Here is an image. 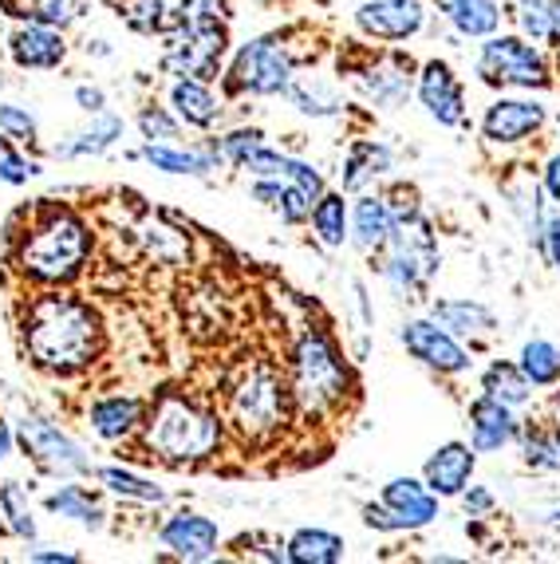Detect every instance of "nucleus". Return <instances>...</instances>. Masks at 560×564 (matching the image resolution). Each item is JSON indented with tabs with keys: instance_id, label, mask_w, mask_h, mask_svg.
Masks as SVG:
<instances>
[{
	"instance_id": "nucleus-33",
	"label": "nucleus",
	"mask_w": 560,
	"mask_h": 564,
	"mask_svg": "<svg viewBox=\"0 0 560 564\" xmlns=\"http://www.w3.org/2000/svg\"><path fill=\"white\" fill-rule=\"evenodd\" d=\"M99 481H104L111 494H119V498H139V501H166V494H162L154 481H142V478H134V474H127V470H119V466H107V470H99Z\"/></svg>"
},
{
	"instance_id": "nucleus-30",
	"label": "nucleus",
	"mask_w": 560,
	"mask_h": 564,
	"mask_svg": "<svg viewBox=\"0 0 560 564\" xmlns=\"http://www.w3.org/2000/svg\"><path fill=\"white\" fill-rule=\"evenodd\" d=\"M486 395H494V399H502V403H509V406H521V403H529V391H532V383L525 379V371L517 364H494L486 371Z\"/></svg>"
},
{
	"instance_id": "nucleus-22",
	"label": "nucleus",
	"mask_w": 560,
	"mask_h": 564,
	"mask_svg": "<svg viewBox=\"0 0 560 564\" xmlns=\"http://www.w3.org/2000/svg\"><path fill=\"white\" fill-rule=\"evenodd\" d=\"M139 414H142L139 399L111 395V399H99V403L91 406V426H95V434H104V438H122V434L134 431Z\"/></svg>"
},
{
	"instance_id": "nucleus-41",
	"label": "nucleus",
	"mask_w": 560,
	"mask_h": 564,
	"mask_svg": "<svg viewBox=\"0 0 560 564\" xmlns=\"http://www.w3.org/2000/svg\"><path fill=\"white\" fill-rule=\"evenodd\" d=\"M0 131L9 134V139H36V119H32L24 107H12V104H4L0 107Z\"/></svg>"
},
{
	"instance_id": "nucleus-36",
	"label": "nucleus",
	"mask_w": 560,
	"mask_h": 564,
	"mask_svg": "<svg viewBox=\"0 0 560 564\" xmlns=\"http://www.w3.org/2000/svg\"><path fill=\"white\" fill-rule=\"evenodd\" d=\"M525 458L532 470H560V431H529Z\"/></svg>"
},
{
	"instance_id": "nucleus-50",
	"label": "nucleus",
	"mask_w": 560,
	"mask_h": 564,
	"mask_svg": "<svg viewBox=\"0 0 560 564\" xmlns=\"http://www.w3.org/2000/svg\"><path fill=\"white\" fill-rule=\"evenodd\" d=\"M9 454H12V431H9V423L0 419V462L9 458Z\"/></svg>"
},
{
	"instance_id": "nucleus-13",
	"label": "nucleus",
	"mask_w": 560,
	"mask_h": 564,
	"mask_svg": "<svg viewBox=\"0 0 560 564\" xmlns=\"http://www.w3.org/2000/svg\"><path fill=\"white\" fill-rule=\"evenodd\" d=\"M545 127V107L529 99H497L482 119V134L489 142H521Z\"/></svg>"
},
{
	"instance_id": "nucleus-34",
	"label": "nucleus",
	"mask_w": 560,
	"mask_h": 564,
	"mask_svg": "<svg viewBox=\"0 0 560 564\" xmlns=\"http://www.w3.org/2000/svg\"><path fill=\"white\" fill-rule=\"evenodd\" d=\"M0 509H4V518H9V529L17 536H36V521H32V509H29V498H24V489L17 481H4L0 486Z\"/></svg>"
},
{
	"instance_id": "nucleus-20",
	"label": "nucleus",
	"mask_w": 560,
	"mask_h": 564,
	"mask_svg": "<svg viewBox=\"0 0 560 564\" xmlns=\"http://www.w3.org/2000/svg\"><path fill=\"white\" fill-rule=\"evenodd\" d=\"M395 214L384 198H359L355 202V241L359 249H384L391 241Z\"/></svg>"
},
{
	"instance_id": "nucleus-25",
	"label": "nucleus",
	"mask_w": 560,
	"mask_h": 564,
	"mask_svg": "<svg viewBox=\"0 0 560 564\" xmlns=\"http://www.w3.org/2000/svg\"><path fill=\"white\" fill-rule=\"evenodd\" d=\"M391 170V151L379 147V142H355L352 154H347L344 166V189H364L367 178Z\"/></svg>"
},
{
	"instance_id": "nucleus-35",
	"label": "nucleus",
	"mask_w": 560,
	"mask_h": 564,
	"mask_svg": "<svg viewBox=\"0 0 560 564\" xmlns=\"http://www.w3.org/2000/svg\"><path fill=\"white\" fill-rule=\"evenodd\" d=\"M182 29L217 32L225 29V0H182Z\"/></svg>"
},
{
	"instance_id": "nucleus-10",
	"label": "nucleus",
	"mask_w": 560,
	"mask_h": 564,
	"mask_svg": "<svg viewBox=\"0 0 560 564\" xmlns=\"http://www.w3.org/2000/svg\"><path fill=\"white\" fill-rule=\"evenodd\" d=\"M355 24L375 40H411L422 29L419 0H364Z\"/></svg>"
},
{
	"instance_id": "nucleus-40",
	"label": "nucleus",
	"mask_w": 560,
	"mask_h": 564,
	"mask_svg": "<svg viewBox=\"0 0 560 564\" xmlns=\"http://www.w3.org/2000/svg\"><path fill=\"white\" fill-rule=\"evenodd\" d=\"M245 170H252L257 178H284L289 174V166H292V159H284V154H277V151H269V147H257V151L249 154V159L241 162Z\"/></svg>"
},
{
	"instance_id": "nucleus-16",
	"label": "nucleus",
	"mask_w": 560,
	"mask_h": 564,
	"mask_svg": "<svg viewBox=\"0 0 560 564\" xmlns=\"http://www.w3.org/2000/svg\"><path fill=\"white\" fill-rule=\"evenodd\" d=\"M217 521L202 518V513H177L162 525V541L174 549L177 556H186V561H206L214 556L217 549Z\"/></svg>"
},
{
	"instance_id": "nucleus-44",
	"label": "nucleus",
	"mask_w": 560,
	"mask_h": 564,
	"mask_svg": "<svg viewBox=\"0 0 560 564\" xmlns=\"http://www.w3.org/2000/svg\"><path fill=\"white\" fill-rule=\"evenodd\" d=\"M139 127H142V134H147L150 142H154V139H159V142H174L177 139V122L170 119L166 111H150V107H147V111L139 115Z\"/></svg>"
},
{
	"instance_id": "nucleus-18",
	"label": "nucleus",
	"mask_w": 560,
	"mask_h": 564,
	"mask_svg": "<svg viewBox=\"0 0 560 564\" xmlns=\"http://www.w3.org/2000/svg\"><path fill=\"white\" fill-rule=\"evenodd\" d=\"M170 104H174L177 119H186L190 127H214L217 115H222V107H217V99L209 95V87L202 84V79H182V84H174Z\"/></svg>"
},
{
	"instance_id": "nucleus-15",
	"label": "nucleus",
	"mask_w": 560,
	"mask_h": 564,
	"mask_svg": "<svg viewBox=\"0 0 560 564\" xmlns=\"http://www.w3.org/2000/svg\"><path fill=\"white\" fill-rule=\"evenodd\" d=\"M427 486L430 494H439V498H457L462 489H466L470 474H474V446L466 443H446L439 451L430 454L427 462Z\"/></svg>"
},
{
	"instance_id": "nucleus-1",
	"label": "nucleus",
	"mask_w": 560,
	"mask_h": 564,
	"mask_svg": "<svg viewBox=\"0 0 560 564\" xmlns=\"http://www.w3.org/2000/svg\"><path fill=\"white\" fill-rule=\"evenodd\" d=\"M24 344L40 367L72 376L99 356L104 332H99V316L87 304L72 301V296H44L29 312Z\"/></svg>"
},
{
	"instance_id": "nucleus-31",
	"label": "nucleus",
	"mask_w": 560,
	"mask_h": 564,
	"mask_svg": "<svg viewBox=\"0 0 560 564\" xmlns=\"http://www.w3.org/2000/svg\"><path fill=\"white\" fill-rule=\"evenodd\" d=\"M364 91L379 107H399L411 95V76L399 72V67H379V72H367L364 76Z\"/></svg>"
},
{
	"instance_id": "nucleus-43",
	"label": "nucleus",
	"mask_w": 560,
	"mask_h": 564,
	"mask_svg": "<svg viewBox=\"0 0 560 564\" xmlns=\"http://www.w3.org/2000/svg\"><path fill=\"white\" fill-rule=\"evenodd\" d=\"M261 142H265L261 131H234V134H225V139H222V154H225V159H234L237 166H241V162L249 159V154L257 151Z\"/></svg>"
},
{
	"instance_id": "nucleus-24",
	"label": "nucleus",
	"mask_w": 560,
	"mask_h": 564,
	"mask_svg": "<svg viewBox=\"0 0 560 564\" xmlns=\"http://www.w3.org/2000/svg\"><path fill=\"white\" fill-rule=\"evenodd\" d=\"M344 556V541L327 529H300L289 541V561L297 564H336Z\"/></svg>"
},
{
	"instance_id": "nucleus-52",
	"label": "nucleus",
	"mask_w": 560,
	"mask_h": 564,
	"mask_svg": "<svg viewBox=\"0 0 560 564\" xmlns=\"http://www.w3.org/2000/svg\"><path fill=\"white\" fill-rule=\"evenodd\" d=\"M552 36H560V0L552 4Z\"/></svg>"
},
{
	"instance_id": "nucleus-38",
	"label": "nucleus",
	"mask_w": 560,
	"mask_h": 564,
	"mask_svg": "<svg viewBox=\"0 0 560 564\" xmlns=\"http://www.w3.org/2000/svg\"><path fill=\"white\" fill-rule=\"evenodd\" d=\"M162 12H166V0H127V4H122V20H127L134 32H159Z\"/></svg>"
},
{
	"instance_id": "nucleus-37",
	"label": "nucleus",
	"mask_w": 560,
	"mask_h": 564,
	"mask_svg": "<svg viewBox=\"0 0 560 564\" xmlns=\"http://www.w3.org/2000/svg\"><path fill=\"white\" fill-rule=\"evenodd\" d=\"M517 20H521L525 36H532V40H549L552 36V4H549V0H521Z\"/></svg>"
},
{
	"instance_id": "nucleus-42",
	"label": "nucleus",
	"mask_w": 560,
	"mask_h": 564,
	"mask_svg": "<svg viewBox=\"0 0 560 564\" xmlns=\"http://www.w3.org/2000/svg\"><path fill=\"white\" fill-rule=\"evenodd\" d=\"M79 17V0H36V20L40 24H52V29H64Z\"/></svg>"
},
{
	"instance_id": "nucleus-28",
	"label": "nucleus",
	"mask_w": 560,
	"mask_h": 564,
	"mask_svg": "<svg viewBox=\"0 0 560 564\" xmlns=\"http://www.w3.org/2000/svg\"><path fill=\"white\" fill-rule=\"evenodd\" d=\"M521 371L532 387L560 383V348L549 339H529L521 348Z\"/></svg>"
},
{
	"instance_id": "nucleus-17",
	"label": "nucleus",
	"mask_w": 560,
	"mask_h": 564,
	"mask_svg": "<svg viewBox=\"0 0 560 564\" xmlns=\"http://www.w3.org/2000/svg\"><path fill=\"white\" fill-rule=\"evenodd\" d=\"M12 59L20 67H60L64 64V40L52 24H29L12 36Z\"/></svg>"
},
{
	"instance_id": "nucleus-39",
	"label": "nucleus",
	"mask_w": 560,
	"mask_h": 564,
	"mask_svg": "<svg viewBox=\"0 0 560 564\" xmlns=\"http://www.w3.org/2000/svg\"><path fill=\"white\" fill-rule=\"evenodd\" d=\"M36 162H24L12 147L9 134H0V182H9V186H20V182H29L36 174Z\"/></svg>"
},
{
	"instance_id": "nucleus-6",
	"label": "nucleus",
	"mask_w": 560,
	"mask_h": 564,
	"mask_svg": "<svg viewBox=\"0 0 560 564\" xmlns=\"http://www.w3.org/2000/svg\"><path fill=\"white\" fill-rule=\"evenodd\" d=\"M477 76L486 84H514V87H545L549 84V67L545 56L532 44L517 36H494L482 47V59H477Z\"/></svg>"
},
{
	"instance_id": "nucleus-27",
	"label": "nucleus",
	"mask_w": 560,
	"mask_h": 564,
	"mask_svg": "<svg viewBox=\"0 0 560 564\" xmlns=\"http://www.w3.org/2000/svg\"><path fill=\"white\" fill-rule=\"evenodd\" d=\"M142 159L154 170H166V174H206L214 170V159L202 151H174L170 142H147L142 147Z\"/></svg>"
},
{
	"instance_id": "nucleus-47",
	"label": "nucleus",
	"mask_w": 560,
	"mask_h": 564,
	"mask_svg": "<svg viewBox=\"0 0 560 564\" xmlns=\"http://www.w3.org/2000/svg\"><path fill=\"white\" fill-rule=\"evenodd\" d=\"M75 104L84 107V111H104V104H107V95L99 91V87H75Z\"/></svg>"
},
{
	"instance_id": "nucleus-12",
	"label": "nucleus",
	"mask_w": 560,
	"mask_h": 564,
	"mask_svg": "<svg viewBox=\"0 0 560 564\" xmlns=\"http://www.w3.org/2000/svg\"><path fill=\"white\" fill-rule=\"evenodd\" d=\"M517 419L509 414V403L494 395H482L477 403H470V446L474 454H494L502 446L514 443Z\"/></svg>"
},
{
	"instance_id": "nucleus-5",
	"label": "nucleus",
	"mask_w": 560,
	"mask_h": 564,
	"mask_svg": "<svg viewBox=\"0 0 560 564\" xmlns=\"http://www.w3.org/2000/svg\"><path fill=\"white\" fill-rule=\"evenodd\" d=\"M284 414H289V387L280 383L269 364L249 367V376L234 391V423L252 438H265V434L280 431Z\"/></svg>"
},
{
	"instance_id": "nucleus-3",
	"label": "nucleus",
	"mask_w": 560,
	"mask_h": 564,
	"mask_svg": "<svg viewBox=\"0 0 560 564\" xmlns=\"http://www.w3.org/2000/svg\"><path fill=\"white\" fill-rule=\"evenodd\" d=\"M217 438H222V426H217L214 414L197 411L194 403L177 395H166L154 406V419H150L147 443L170 462H197L214 454Z\"/></svg>"
},
{
	"instance_id": "nucleus-54",
	"label": "nucleus",
	"mask_w": 560,
	"mask_h": 564,
	"mask_svg": "<svg viewBox=\"0 0 560 564\" xmlns=\"http://www.w3.org/2000/svg\"><path fill=\"white\" fill-rule=\"evenodd\" d=\"M0 84H4V79H0Z\"/></svg>"
},
{
	"instance_id": "nucleus-48",
	"label": "nucleus",
	"mask_w": 560,
	"mask_h": 564,
	"mask_svg": "<svg viewBox=\"0 0 560 564\" xmlns=\"http://www.w3.org/2000/svg\"><path fill=\"white\" fill-rule=\"evenodd\" d=\"M545 189H549V198L560 206V154H552L549 166H545Z\"/></svg>"
},
{
	"instance_id": "nucleus-21",
	"label": "nucleus",
	"mask_w": 560,
	"mask_h": 564,
	"mask_svg": "<svg viewBox=\"0 0 560 564\" xmlns=\"http://www.w3.org/2000/svg\"><path fill=\"white\" fill-rule=\"evenodd\" d=\"M442 17L454 24L462 36H489L497 29V4L494 0H434Z\"/></svg>"
},
{
	"instance_id": "nucleus-29",
	"label": "nucleus",
	"mask_w": 560,
	"mask_h": 564,
	"mask_svg": "<svg viewBox=\"0 0 560 564\" xmlns=\"http://www.w3.org/2000/svg\"><path fill=\"white\" fill-rule=\"evenodd\" d=\"M47 509H52V513H60V518L79 521V525H87V529L104 525V509L95 506L91 494H87V489H79V486H64L60 494H52V498H47Z\"/></svg>"
},
{
	"instance_id": "nucleus-46",
	"label": "nucleus",
	"mask_w": 560,
	"mask_h": 564,
	"mask_svg": "<svg viewBox=\"0 0 560 564\" xmlns=\"http://www.w3.org/2000/svg\"><path fill=\"white\" fill-rule=\"evenodd\" d=\"M284 178L297 182V186L304 189V194H309L312 202H316L320 194H324V178H320V174L309 166V162H297V159H292V166H289V174H284Z\"/></svg>"
},
{
	"instance_id": "nucleus-2",
	"label": "nucleus",
	"mask_w": 560,
	"mask_h": 564,
	"mask_svg": "<svg viewBox=\"0 0 560 564\" xmlns=\"http://www.w3.org/2000/svg\"><path fill=\"white\" fill-rule=\"evenodd\" d=\"M87 249H91V234L75 214H47L32 237L24 241V273H32L36 281L60 284L72 281L87 261Z\"/></svg>"
},
{
	"instance_id": "nucleus-4",
	"label": "nucleus",
	"mask_w": 560,
	"mask_h": 564,
	"mask_svg": "<svg viewBox=\"0 0 560 564\" xmlns=\"http://www.w3.org/2000/svg\"><path fill=\"white\" fill-rule=\"evenodd\" d=\"M347 391V367L340 359L336 344L324 332L300 336L292 351V399L304 411H327L336 406Z\"/></svg>"
},
{
	"instance_id": "nucleus-7",
	"label": "nucleus",
	"mask_w": 560,
	"mask_h": 564,
	"mask_svg": "<svg viewBox=\"0 0 560 564\" xmlns=\"http://www.w3.org/2000/svg\"><path fill=\"white\" fill-rule=\"evenodd\" d=\"M292 84V64L272 40H252L234 59V87L252 95H280Z\"/></svg>"
},
{
	"instance_id": "nucleus-8",
	"label": "nucleus",
	"mask_w": 560,
	"mask_h": 564,
	"mask_svg": "<svg viewBox=\"0 0 560 564\" xmlns=\"http://www.w3.org/2000/svg\"><path fill=\"white\" fill-rule=\"evenodd\" d=\"M20 443H24V451L52 474H87L91 470V462L84 458V451H79L60 426H52L47 419H36V414H29V419L20 423Z\"/></svg>"
},
{
	"instance_id": "nucleus-51",
	"label": "nucleus",
	"mask_w": 560,
	"mask_h": 564,
	"mask_svg": "<svg viewBox=\"0 0 560 564\" xmlns=\"http://www.w3.org/2000/svg\"><path fill=\"white\" fill-rule=\"evenodd\" d=\"M32 561H75V553H32Z\"/></svg>"
},
{
	"instance_id": "nucleus-53",
	"label": "nucleus",
	"mask_w": 560,
	"mask_h": 564,
	"mask_svg": "<svg viewBox=\"0 0 560 564\" xmlns=\"http://www.w3.org/2000/svg\"><path fill=\"white\" fill-rule=\"evenodd\" d=\"M557 521H560V513H557Z\"/></svg>"
},
{
	"instance_id": "nucleus-49",
	"label": "nucleus",
	"mask_w": 560,
	"mask_h": 564,
	"mask_svg": "<svg viewBox=\"0 0 560 564\" xmlns=\"http://www.w3.org/2000/svg\"><path fill=\"white\" fill-rule=\"evenodd\" d=\"M489 506H494V498H489L486 489H470V494H466V509H470V513H486Z\"/></svg>"
},
{
	"instance_id": "nucleus-19",
	"label": "nucleus",
	"mask_w": 560,
	"mask_h": 564,
	"mask_svg": "<svg viewBox=\"0 0 560 564\" xmlns=\"http://www.w3.org/2000/svg\"><path fill=\"white\" fill-rule=\"evenodd\" d=\"M115 139H122V119L119 115H111L104 107V111L91 115V127L87 131L75 134V142H67V147H56V154H64V159H84V154H104L115 147Z\"/></svg>"
},
{
	"instance_id": "nucleus-9",
	"label": "nucleus",
	"mask_w": 560,
	"mask_h": 564,
	"mask_svg": "<svg viewBox=\"0 0 560 564\" xmlns=\"http://www.w3.org/2000/svg\"><path fill=\"white\" fill-rule=\"evenodd\" d=\"M402 344L414 359H422L434 371H446V376H457V371H470V356L454 344L446 328H439V321H407L402 324Z\"/></svg>"
},
{
	"instance_id": "nucleus-45",
	"label": "nucleus",
	"mask_w": 560,
	"mask_h": 564,
	"mask_svg": "<svg viewBox=\"0 0 560 564\" xmlns=\"http://www.w3.org/2000/svg\"><path fill=\"white\" fill-rule=\"evenodd\" d=\"M537 245H541L545 261H549L552 269H560V209L541 221V229H537Z\"/></svg>"
},
{
	"instance_id": "nucleus-26",
	"label": "nucleus",
	"mask_w": 560,
	"mask_h": 564,
	"mask_svg": "<svg viewBox=\"0 0 560 564\" xmlns=\"http://www.w3.org/2000/svg\"><path fill=\"white\" fill-rule=\"evenodd\" d=\"M312 229H316V237L327 245V249H340V245L347 241V202L340 198V194H320L316 206H312Z\"/></svg>"
},
{
	"instance_id": "nucleus-14",
	"label": "nucleus",
	"mask_w": 560,
	"mask_h": 564,
	"mask_svg": "<svg viewBox=\"0 0 560 564\" xmlns=\"http://www.w3.org/2000/svg\"><path fill=\"white\" fill-rule=\"evenodd\" d=\"M384 506L399 518L402 529H419L430 525L439 518V494H430L427 481L414 478H395L384 486Z\"/></svg>"
},
{
	"instance_id": "nucleus-32",
	"label": "nucleus",
	"mask_w": 560,
	"mask_h": 564,
	"mask_svg": "<svg viewBox=\"0 0 560 564\" xmlns=\"http://www.w3.org/2000/svg\"><path fill=\"white\" fill-rule=\"evenodd\" d=\"M297 104V111L304 115H336L340 107V95L336 87L320 84V79H300V84H289V91H284Z\"/></svg>"
},
{
	"instance_id": "nucleus-11",
	"label": "nucleus",
	"mask_w": 560,
	"mask_h": 564,
	"mask_svg": "<svg viewBox=\"0 0 560 564\" xmlns=\"http://www.w3.org/2000/svg\"><path fill=\"white\" fill-rule=\"evenodd\" d=\"M419 99L430 111V119H439L442 127H457L466 119V95H462V84L454 79L446 64L430 59L419 76Z\"/></svg>"
},
{
	"instance_id": "nucleus-23",
	"label": "nucleus",
	"mask_w": 560,
	"mask_h": 564,
	"mask_svg": "<svg viewBox=\"0 0 560 564\" xmlns=\"http://www.w3.org/2000/svg\"><path fill=\"white\" fill-rule=\"evenodd\" d=\"M434 321L446 332H462V336H486L494 328V312L482 308L474 301H439L434 304Z\"/></svg>"
}]
</instances>
